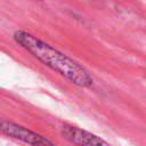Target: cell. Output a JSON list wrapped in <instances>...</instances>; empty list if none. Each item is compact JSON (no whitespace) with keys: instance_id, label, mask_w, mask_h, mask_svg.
Segmentation results:
<instances>
[{"instance_id":"obj_1","label":"cell","mask_w":146,"mask_h":146,"mask_svg":"<svg viewBox=\"0 0 146 146\" xmlns=\"http://www.w3.org/2000/svg\"><path fill=\"white\" fill-rule=\"evenodd\" d=\"M15 41L22 46L25 50L31 52L36 59L44 65L57 72L72 83L87 88L94 83V79L90 73L78 62L66 56L62 51L57 50L52 46L43 42L39 38L27 33L25 31H16L14 34Z\"/></svg>"},{"instance_id":"obj_2","label":"cell","mask_w":146,"mask_h":146,"mask_svg":"<svg viewBox=\"0 0 146 146\" xmlns=\"http://www.w3.org/2000/svg\"><path fill=\"white\" fill-rule=\"evenodd\" d=\"M0 132L8 137L21 140L25 144H29L31 146H56V144H54L47 137L41 136L11 121H0Z\"/></svg>"},{"instance_id":"obj_3","label":"cell","mask_w":146,"mask_h":146,"mask_svg":"<svg viewBox=\"0 0 146 146\" xmlns=\"http://www.w3.org/2000/svg\"><path fill=\"white\" fill-rule=\"evenodd\" d=\"M62 133L68 141L76 146H111L100 137L70 124H64L62 127Z\"/></svg>"}]
</instances>
